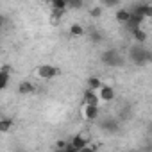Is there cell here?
Here are the masks:
<instances>
[{
	"mask_svg": "<svg viewBox=\"0 0 152 152\" xmlns=\"http://www.w3.org/2000/svg\"><path fill=\"white\" fill-rule=\"evenodd\" d=\"M38 75L41 79H54L59 75V68L52 66V64H41V66H38Z\"/></svg>",
	"mask_w": 152,
	"mask_h": 152,
	"instance_id": "obj_3",
	"label": "cell"
},
{
	"mask_svg": "<svg viewBox=\"0 0 152 152\" xmlns=\"http://www.w3.org/2000/svg\"><path fill=\"white\" fill-rule=\"evenodd\" d=\"M143 20H145L143 16H140V15H134V13H131V20H129V22H127V23H125L124 27H125V29H127V31H129V32L132 34L134 31L141 29V23H143Z\"/></svg>",
	"mask_w": 152,
	"mask_h": 152,
	"instance_id": "obj_6",
	"label": "cell"
},
{
	"mask_svg": "<svg viewBox=\"0 0 152 152\" xmlns=\"http://www.w3.org/2000/svg\"><path fill=\"white\" fill-rule=\"evenodd\" d=\"M104 6H107V7H113V6H116L118 4V0H115V2H113V0H107V2H102Z\"/></svg>",
	"mask_w": 152,
	"mask_h": 152,
	"instance_id": "obj_23",
	"label": "cell"
},
{
	"mask_svg": "<svg viewBox=\"0 0 152 152\" xmlns=\"http://www.w3.org/2000/svg\"><path fill=\"white\" fill-rule=\"evenodd\" d=\"M81 152H95V148H93V147H90V145H88V147H86V148H83V150H81Z\"/></svg>",
	"mask_w": 152,
	"mask_h": 152,
	"instance_id": "obj_25",
	"label": "cell"
},
{
	"mask_svg": "<svg viewBox=\"0 0 152 152\" xmlns=\"http://www.w3.org/2000/svg\"><path fill=\"white\" fill-rule=\"evenodd\" d=\"M83 100H84V106H99L100 99H99V93L97 91H91V90H84V95H83Z\"/></svg>",
	"mask_w": 152,
	"mask_h": 152,
	"instance_id": "obj_8",
	"label": "cell"
},
{
	"mask_svg": "<svg viewBox=\"0 0 152 152\" xmlns=\"http://www.w3.org/2000/svg\"><path fill=\"white\" fill-rule=\"evenodd\" d=\"M86 86H88V90H91V91H99L104 84H102V81H100L99 77H88Z\"/></svg>",
	"mask_w": 152,
	"mask_h": 152,
	"instance_id": "obj_12",
	"label": "cell"
},
{
	"mask_svg": "<svg viewBox=\"0 0 152 152\" xmlns=\"http://www.w3.org/2000/svg\"><path fill=\"white\" fill-rule=\"evenodd\" d=\"M132 39H134L138 45H143V43L147 41V32H145L143 29H138V31L132 32Z\"/></svg>",
	"mask_w": 152,
	"mask_h": 152,
	"instance_id": "obj_13",
	"label": "cell"
},
{
	"mask_svg": "<svg viewBox=\"0 0 152 152\" xmlns=\"http://www.w3.org/2000/svg\"><path fill=\"white\" fill-rule=\"evenodd\" d=\"M34 91H36V86L29 81H23L18 86V93H22V95H29V93H34Z\"/></svg>",
	"mask_w": 152,
	"mask_h": 152,
	"instance_id": "obj_10",
	"label": "cell"
},
{
	"mask_svg": "<svg viewBox=\"0 0 152 152\" xmlns=\"http://www.w3.org/2000/svg\"><path fill=\"white\" fill-rule=\"evenodd\" d=\"M9 84V73H0V88L6 90Z\"/></svg>",
	"mask_w": 152,
	"mask_h": 152,
	"instance_id": "obj_18",
	"label": "cell"
},
{
	"mask_svg": "<svg viewBox=\"0 0 152 152\" xmlns=\"http://www.w3.org/2000/svg\"><path fill=\"white\" fill-rule=\"evenodd\" d=\"M100 61H102L106 66H122V64L125 63L124 56H122L118 50H115V48L104 50V52L100 54Z\"/></svg>",
	"mask_w": 152,
	"mask_h": 152,
	"instance_id": "obj_2",
	"label": "cell"
},
{
	"mask_svg": "<svg viewBox=\"0 0 152 152\" xmlns=\"http://www.w3.org/2000/svg\"><path fill=\"white\" fill-rule=\"evenodd\" d=\"M90 15H91L93 18H99V16L102 15V7H100V6H97V7H93V9L90 11Z\"/></svg>",
	"mask_w": 152,
	"mask_h": 152,
	"instance_id": "obj_20",
	"label": "cell"
},
{
	"mask_svg": "<svg viewBox=\"0 0 152 152\" xmlns=\"http://www.w3.org/2000/svg\"><path fill=\"white\" fill-rule=\"evenodd\" d=\"M83 116L86 118V120H99V116H100V109H99V106H84L83 107Z\"/></svg>",
	"mask_w": 152,
	"mask_h": 152,
	"instance_id": "obj_9",
	"label": "cell"
},
{
	"mask_svg": "<svg viewBox=\"0 0 152 152\" xmlns=\"http://www.w3.org/2000/svg\"><path fill=\"white\" fill-rule=\"evenodd\" d=\"M115 97H116V91H115L113 86L104 84V86L99 90V99H100L102 102H111V100H115Z\"/></svg>",
	"mask_w": 152,
	"mask_h": 152,
	"instance_id": "obj_7",
	"label": "cell"
},
{
	"mask_svg": "<svg viewBox=\"0 0 152 152\" xmlns=\"http://www.w3.org/2000/svg\"><path fill=\"white\" fill-rule=\"evenodd\" d=\"M99 125H100V129L106 131V132H116V131H118V120H116L115 116H106V118H102V120L99 122Z\"/></svg>",
	"mask_w": 152,
	"mask_h": 152,
	"instance_id": "obj_4",
	"label": "cell"
},
{
	"mask_svg": "<svg viewBox=\"0 0 152 152\" xmlns=\"http://www.w3.org/2000/svg\"><path fill=\"white\" fill-rule=\"evenodd\" d=\"M13 125H15V122H13L11 118H2V120H0V131H2V132L11 131Z\"/></svg>",
	"mask_w": 152,
	"mask_h": 152,
	"instance_id": "obj_17",
	"label": "cell"
},
{
	"mask_svg": "<svg viewBox=\"0 0 152 152\" xmlns=\"http://www.w3.org/2000/svg\"><path fill=\"white\" fill-rule=\"evenodd\" d=\"M70 143L68 141H64V140H57V143H56V148H66Z\"/></svg>",
	"mask_w": 152,
	"mask_h": 152,
	"instance_id": "obj_21",
	"label": "cell"
},
{
	"mask_svg": "<svg viewBox=\"0 0 152 152\" xmlns=\"http://www.w3.org/2000/svg\"><path fill=\"white\" fill-rule=\"evenodd\" d=\"M66 152H81V150H77V148H73L72 145H68V147H66Z\"/></svg>",
	"mask_w": 152,
	"mask_h": 152,
	"instance_id": "obj_24",
	"label": "cell"
},
{
	"mask_svg": "<svg viewBox=\"0 0 152 152\" xmlns=\"http://www.w3.org/2000/svg\"><path fill=\"white\" fill-rule=\"evenodd\" d=\"M54 152H66V148H56Z\"/></svg>",
	"mask_w": 152,
	"mask_h": 152,
	"instance_id": "obj_26",
	"label": "cell"
},
{
	"mask_svg": "<svg viewBox=\"0 0 152 152\" xmlns=\"http://www.w3.org/2000/svg\"><path fill=\"white\" fill-rule=\"evenodd\" d=\"M129 152H141V148H132V150H129Z\"/></svg>",
	"mask_w": 152,
	"mask_h": 152,
	"instance_id": "obj_27",
	"label": "cell"
},
{
	"mask_svg": "<svg viewBox=\"0 0 152 152\" xmlns=\"http://www.w3.org/2000/svg\"><path fill=\"white\" fill-rule=\"evenodd\" d=\"M86 32L90 34L91 43H99V41H102V32H100V31H97V27H90Z\"/></svg>",
	"mask_w": 152,
	"mask_h": 152,
	"instance_id": "obj_14",
	"label": "cell"
},
{
	"mask_svg": "<svg viewBox=\"0 0 152 152\" xmlns=\"http://www.w3.org/2000/svg\"><path fill=\"white\" fill-rule=\"evenodd\" d=\"M50 6H52V11H64L68 7V2L66 0H52Z\"/></svg>",
	"mask_w": 152,
	"mask_h": 152,
	"instance_id": "obj_15",
	"label": "cell"
},
{
	"mask_svg": "<svg viewBox=\"0 0 152 152\" xmlns=\"http://www.w3.org/2000/svg\"><path fill=\"white\" fill-rule=\"evenodd\" d=\"M84 4L81 2V0H72V2H68V7L70 9H81Z\"/></svg>",
	"mask_w": 152,
	"mask_h": 152,
	"instance_id": "obj_19",
	"label": "cell"
},
{
	"mask_svg": "<svg viewBox=\"0 0 152 152\" xmlns=\"http://www.w3.org/2000/svg\"><path fill=\"white\" fill-rule=\"evenodd\" d=\"M129 61L136 66H145L147 63H152V50L145 48V45H131L129 48Z\"/></svg>",
	"mask_w": 152,
	"mask_h": 152,
	"instance_id": "obj_1",
	"label": "cell"
},
{
	"mask_svg": "<svg viewBox=\"0 0 152 152\" xmlns=\"http://www.w3.org/2000/svg\"><path fill=\"white\" fill-rule=\"evenodd\" d=\"M70 34L79 38V36L86 34V31H84V27H83V25H79V23H72V25H70Z\"/></svg>",
	"mask_w": 152,
	"mask_h": 152,
	"instance_id": "obj_16",
	"label": "cell"
},
{
	"mask_svg": "<svg viewBox=\"0 0 152 152\" xmlns=\"http://www.w3.org/2000/svg\"><path fill=\"white\" fill-rule=\"evenodd\" d=\"M18 152H25V150H18Z\"/></svg>",
	"mask_w": 152,
	"mask_h": 152,
	"instance_id": "obj_28",
	"label": "cell"
},
{
	"mask_svg": "<svg viewBox=\"0 0 152 152\" xmlns=\"http://www.w3.org/2000/svg\"><path fill=\"white\" fill-rule=\"evenodd\" d=\"M11 72V66L9 64H2V68H0V73H9Z\"/></svg>",
	"mask_w": 152,
	"mask_h": 152,
	"instance_id": "obj_22",
	"label": "cell"
},
{
	"mask_svg": "<svg viewBox=\"0 0 152 152\" xmlns=\"http://www.w3.org/2000/svg\"><path fill=\"white\" fill-rule=\"evenodd\" d=\"M70 145L73 148H77V150H83L88 147V134L86 132H81V134H75L72 140H70Z\"/></svg>",
	"mask_w": 152,
	"mask_h": 152,
	"instance_id": "obj_5",
	"label": "cell"
},
{
	"mask_svg": "<svg viewBox=\"0 0 152 152\" xmlns=\"http://www.w3.org/2000/svg\"><path fill=\"white\" fill-rule=\"evenodd\" d=\"M115 18H116L120 23L125 25V23L131 20V11H129V9H118V11L115 13Z\"/></svg>",
	"mask_w": 152,
	"mask_h": 152,
	"instance_id": "obj_11",
	"label": "cell"
}]
</instances>
